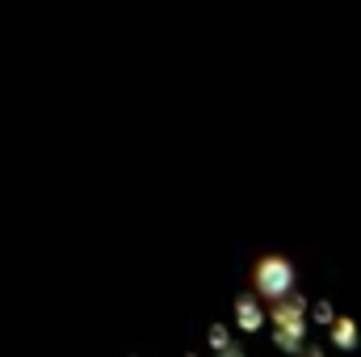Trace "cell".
I'll list each match as a JSON object with an SVG mask.
<instances>
[{
    "mask_svg": "<svg viewBox=\"0 0 361 357\" xmlns=\"http://www.w3.org/2000/svg\"><path fill=\"white\" fill-rule=\"evenodd\" d=\"M185 357H361V328L336 298L307 286L294 261L265 257Z\"/></svg>",
    "mask_w": 361,
    "mask_h": 357,
    "instance_id": "obj_1",
    "label": "cell"
}]
</instances>
